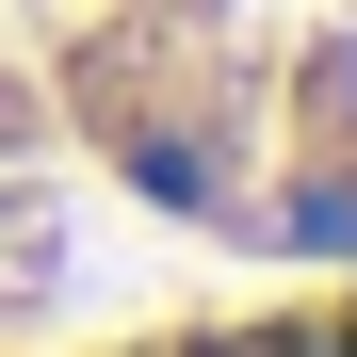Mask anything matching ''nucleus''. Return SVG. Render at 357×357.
Listing matches in <instances>:
<instances>
[{
	"label": "nucleus",
	"mask_w": 357,
	"mask_h": 357,
	"mask_svg": "<svg viewBox=\"0 0 357 357\" xmlns=\"http://www.w3.org/2000/svg\"><path fill=\"white\" fill-rule=\"evenodd\" d=\"M0 33L162 244L357 276V0H0Z\"/></svg>",
	"instance_id": "1"
}]
</instances>
